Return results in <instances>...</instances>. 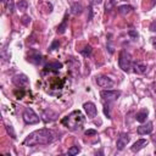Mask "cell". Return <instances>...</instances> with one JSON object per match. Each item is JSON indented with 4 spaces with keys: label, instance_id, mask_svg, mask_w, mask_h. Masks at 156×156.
<instances>
[{
    "label": "cell",
    "instance_id": "cell-1",
    "mask_svg": "<svg viewBox=\"0 0 156 156\" xmlns=\"http://www.w3.org/2000/svg\"><path fill=\"white\" fill-rule=\"evenodd\" d=\"M55 140V134L52 130L48 128H41L38 130L32 132L24 140V146H37V145H46Z\"/></svg>",
    "mask_w": 156,
    "mask_h": 156
},
{
    "label": "cell",
    "instance_id": "cell-2",
    "mask_svg": "<svg viewBox=\"0 0 156 156\" xmlns=\"http://www.w3.org/2000/svg\"><path fill=\"white\" fill-rule=\"evenodd\" d=\"M84 121H85V118H84L83 113L79 110H76V111H72L66 117H63L61 119V123L69 130H78L83 127Z\"/></svg>",
    "mask_w": 156,
    "mask_h": 156
},
{
    "label": "cell",
    "instance_id": "cell-3",
    "mask_svg": "<svg viewBox=\"0 0 156 156\" xmlns=\"http://www.w3.org/2000/svg\"><path fill=\"white\" fill-rule=\"evenodd\" d=\"M118 66H119V68H121L122 71H124V72H128V71L132 68V58H130V55H129L127 51H124V50H122V51L119 52Z\"/></svg>",
    "mask_w": 156,
    "mask_h": 156
},
{
    "label": "cell",
    "instance_id": "cell-4",
    "mask_svg": "<svg viewBox=\"0 0 156 156\" xmlns=\"http://www.w3.org/2000/svg\"><path fill=\"white\" fill-rule=\"evenodd\" d=\"M22 117H23V121H24L26 124H35V123H38V122L40 121L39 116H38L30 107H27V108L23 111Z\"/></svg>",
    "mask_w": 156,
    "mask_h": 156
},
{
    "label": "cell",
    "instance_id": "cell-5",
    "mask_svg": "<svg viewBox=\"0 0 156 156\" xmlns=\"http://www.w3.org/2000/svg\"><path fill=\"white\" fill-rule=\"evenodd\" d=\"M121 91L119 90H101L100 96L102 98V100L110 102V101H115L119 98Z\"/></svg>",
    "mask_w": 156,
    "mask_h": 156
},
{
    "label": "cell",
    "instance_id": "cell-6",
    "mask_svg": "<svg viewBox=\"0 0 156 156\" xmlns=\"http://www.w3.org/2000/svg\"><path fill=\"white\" fill-rule=\"evenodd\" d=\"M83 107H84V111H85V113H87V116H88L89 118L96 117V115H98V108H96V106H95L94 102L88 101V102H85V104L83 105Z\"/></svg>",
    "mask_w": 156,
    "mask_h": 156
},
{
    "label": "cell",
    "instance_id": "cell-7",
    "mask_svg": "<svg viewBox=\"0 0 156 156\" xmlns=\"http://www.w3.org/2000/svg\"><path fill=\"white\" fill-rule=\"evenodd\" d=\"M129 140H130V136H129L127 133H122V134L118 136V139H117L116 147H117L118 150H123V149L127 146V144L129 143Z\"/></svg>",
    "mask_w": 156,
    "mask_h": 156
},
{
    "label": "cell",
    "instance_id": "cell-8",
    "mask_svg": "<svg viewBox=\"0 0 156 156\" xmlns=\"http://www.w3.org/2000/svg\"><path fill=\"white\" fill-rule=\"evenodd\" d=\"M96 83L101 88H111L113 85V80L106 76H100L96 78Z\"/></svg>",
    "mask_w": 156,
    "mask_h": 156
},
{
    "label": "cell",
    "instance_id": "cell-9",
    "mask_svg": "<svg viewBox=\"0 0 156 156\" xmlns=\"http://www.w3.org/2000/svg\"><path fill=\"white\" fill-rule=\"evenodd\" d=\"M154 127H152V123L151 122H147L146 124H141L138 127V134L139 135H146V134H150L152 132Z\"/></svg>",
    "mask_w": 156,
    "mask_h": 156
},
{
    "label": "cell",
    "instance_id": "cell-10",
    "mask_svg": "<svg viewBox=\"0 0 156 156\" xmlns=\"http://www.w3.org/2000/svg\"><path fill=\"white\" fill-rule=\"evenodd\" d=\"M147 145V140L146 139H139V140H136L134 144H133V146H132V151L133 152H138V151H140L144 146H146Z\"/></svg>",
    "mask_w": 156,
    "mask_h": 156
},
{
    "label": "cell",
    "instance_id": "cell-11",
    "mask_svg": "<svg viewBox=\"0 0 156 156\" xmlns=\"http://www.w3.org/2000/svg\"><path fill=\"white\" fill-rule=\"evenodd\" d=\"M67 23H68V15L66 13L65 17H63V20H62V22L57 27V33L58 34H63L65 33V30L67 29Z\"/></svg>",
    "mask_w": 156,
    "mask_h": 156
},
{
    "label": "cell",
    "instance_id": "cell-12",
    "mask_svg": "<svg viewBox=\"0 0 156 156\" xmlns=\"http://www.w3.org/2000/svg\"><path fill=\"white\" fill-rule=\"evenodd\" d=\"M133 68H134V72L138 73V74H144L146 72V65L144 63H140V62H135L133 63Z\"/></svg>",
    "mask_w": 156,
    "mask_h": 156
},
{
    "label": "cell",
    "instance_id": "cell-13",
    "mask_svg": "<svg viewBox=\"0 0 156 156\" xmlns=\"http://www.w3.org/2000/svg\"><path fill=\"white\" fill-rule=\"evenodd\" d=\"M13 83H15L17 87H22V85H26V84L28 83V79H27V77L23 76V74L16 76V77L13 78Z\"/></svg>",
    "mask_w": 156,
    "mask_h": 156
},
{
    "label": "cell",
    "instance_id": "cell-14",
    "mask_svg": "<svg viewBox=\"0 0 156 156\" xmlns=\"http://www.w3.org/2000/svg\"><path fill=\"white\" fill-rule=\"evenodd\" d=\"M146 118H147V110H145V108L140 110V111L136 112V115H135V119H136L138 122H140V123H144V122L146 121Z\"/></svg>",
    "mask_w": 156,
    "mask_h": 156
},
{
    "label": "cell",
    "instance_id": "cell-15",
    "mask_svg": "<svg viewBox=\"0 0 156 156\" xmlns=\"http://www.w3.org/2000/svg\"><path fill=\"white\" fill-rule=\"evenodd\" d=\"M41 60H43V56L39 55V54H33V55H30V56L28 57V61H30L32 63H35V65L40 63Z\"/></svg>",
    "mask_w": 156,
    "mask_h": 156
},
{
    "label": "cell",
    "instance_id": "cell-16",
    "mask_svg": "<svg viewBox=\"0 0 156 156\" xmlns=\"http://www.w3.org/2000/svg\"><path fill=\"white\" fill-rule=\"evenodd\" d=\"M46 69H50V71H58L60 68H62V63L61 62H52V63H49L45 66Z\"/></svg>",
    "mask_w": 156,
    "mask_h": 156
},
{
    "label": "cell",
    "instance_id": "cell-17",
    "mask_svg": "<svg viewBox=\"0 0 156 156\" xmlns=\"http://www.w3.org/2000/svg\"><path fill=\"white\" fill-rule=\"evenodd\" d=\"M1 1L5 4L6 10H7L10 13H12L13 10H15V2H13V0H1Z\"/></svg>",
    "mask_w": 156,
    "mask_h": 156
},
{
    "label": "cell",
    "instance_id": "cell-18",
    "mask_svg": "<svg viewBox=\"0 0 156 156\" xmlns=\"http://www.w3.org/2000/svg\"><path fill=\"white\" fill-rule=\"evenodd\" d=\"M117 10H118L119 13H123V15H124V13H129V12L133 10V7H132L130 5H121V6H118Z\"/></svg>",
    "mask_w": 156,
    "mask_h": 156
},
{
    "label": "cell",
    "instance_id": "cell-19",
    "mask_svg": "<svg viewBox=\"0 0 156 156\" xmlns=\"http://www.w3.org/2000/svg\"><path fill=\"white\" fill-rule=\"evenodd\" d=\"M16 6H17V9H18L20 11H26V10L28 9V1H27V0H20V1L16 4Z\"/></svg>",
    "mask_w": 156,
    "mask_h": 156
},
{
    "label": "cell",
    "instance_id": "cell-20",
    "mask_svg": "<svg viewBox=\"0 0 156 156\" xmlns=\"http://www.w3.org/2000/svg\"><path fill=\"white\" fill-rule=\"evenodd\" d=\"M91 52H93V48H91L90 45H87V46H84V49H82V50H80V54H82L83 56H85V57L90 56V55H91Z\"/></svg>",
    "mask_w": 156,
    "mask_h": 156
},
{
    "label": "cell",
    "instance_id": "cell-21",
    "mask_svg": "<svg viewBox=\"0 0 156 156\" xmlns=\"http://www.w3.org/2000/svg\"><path fill=\"white\" fill-rule=\"evenodd\" d=\"M71 10H72V12H73L74 15H77V13H80V12H82V5H80V4H77V2H74V4L72 5Z\"/></svg>",
    "mask_w": 156,
    "mask_h": 156
},
{
    "label": "cell",
    "instance_id": "cell-22",
    "mask_svg": "<svg viewBox=\"0 0 156 156\" xmlns=\"http://www.w3.org/2000/svg\"><path fill=\"white\" fill-rule=\"evenodd\" d=\"M79 151H80V149H79L78 146H76V145H74V146H72V147H69V149H68L67 154H68V155H71V156H73V155H77Z\"/></svg>",
    "mask_w": 156,
    "mask_h": 156
},
{
    "label": "cell",
    "instance_id": "cell-23",
    "mask_svg": "<svg viewBox=\"0 0 156 156\" xmlns=\"http://www.w3.org/2000/svg\"><path fill=\"white\" fill-rule=\"evenodd\" d=\"M58 45H60L58 40H54V41H52V44H51V45H50V48H49V51H54L56 48H58Z\"/></svg>",
    "mask_w": 156,
    "mask_h": 156
},
{
    "label": "cell",
    "instance_id": "cell-24",
    "mask_svg": "<svg viewBox=\"0 0 156 156\" xmlns=\"http://www.w3.org/2000/svg\"><path fill=\"white\" fill-rule=\"evenodd\" d=\"M96 134H98V132L95 129H88V130H85V135L87 136H89V135H96Z\"/></svg>",
    "mask_w": 156,
    "mask_h": 156
},
{
    "label": "cell",
    "instance_id": "cell-25",
    "mask_svg": "<svg viewBox=\"0 0 156 156\" xmlns=\"http://www.w3.org/2000/svg\"><path fill=\"white\" fill-rule=\"evenodd\" d=\"M128 34H129V35H130V37H132L133 39H136V38L139 37V35H138V33H136V32H135L134 29H130V30L128 32Z\"/></svg>",
    "mask_w": 156,
    "mask_h": 156
},
{
    "label": "cell",
    "instance_id": "cell-26",
    "mask_svg": "<svg viewBox=\"0 0 156 156\" xmlns=\"http://www.w3.org/2000/svg\"><path fill=\"white\" fill-rule=\"evenodd\" d=\"M149 28H150L151 32H156V20L150 23V27H149Z\"/></svg>",
    "mask_w": 156,
    "mask_h": 156
},
{
    "label": "cell",
    "instance_id": "cell-27",
    "mask_svg": "<svg viewBox=\"0 0 156 156\" xmlns=\"http://www.w3.org/2000/svg\"><path fill=\"white\" fill-rule=\"evenodd\" d=\"M6 129H7V132H9V133H11V136H12V138H16V136H15V132H13V129H12V127H11V126H7V127H6Z\"/></svg>",
    "mask_w": 156,
    "mask_h": 156
},
{
    "label": "cell",
    "instance_id": "cell-28",
    "mask_svg": "<svg viewBox=\"0 0 156 156\" xmlns=\"http://www.w3.org/2000/svg\"><path fill=\"white\" fill-rule=\"evenodd\" d=\"M22 22H23V24H28V23L30 22V18H29L28 16H23V18H22Z\"/></svg>",
    "mask_w": 156,
    "mask_h": 156
},
{
    "label": "cell",
    "instance_id": "cell-29",
    "mask_svg": "<svg viewBox=\"0 0 156 156\" xmlns=\"http://www.w3.org/2000/svg\"><path fill=\"white\" fill-rule=\"evenodd\" d=\"M104 112H105V115H106L107 117H110V111H108V106H107V105H105V107H104Z\"/></svg>",
    "mask_w": 156,
    "mask_h": 156
},
{
    "label": "cell",
    "instance_id": "cell-30",
    "mask_svg": "<svg viewBox=\"0 0 156 156\" xmlns=\"http://www.w3.org/2000/svg\"><path fill=\"white\" fill-rule=\"evenodd\" d=\"M151 43H152V46L156 49V37H154V38H151Z\"/></svg>",
    "mask_w": 156,
    "mask_h": 156
},
{
    "label": "cell",
    "instance_id": "cell-31",
    "mask_svg": "<svg viewBox=\"0 0 156 156\" xmlns=\"http://www.w3.org/2000/svg\"><path fill=\"white\" fill-rule=\"evenodd\" d=\"M154 141H155V145H156V138H155V139H154Z\"/></svg>",
    "mask_w": 156,
    "mask_h": 156
}]
</instances>
